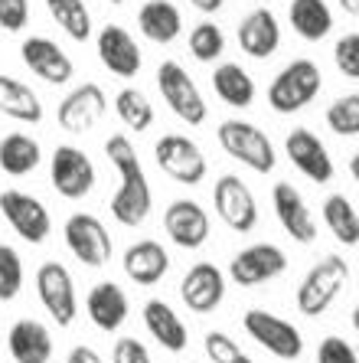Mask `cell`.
Here are the masks:
<instances>
[{
    "label": "cell",
    "instance_id": "cell-1",
    "mask_svg": "<svg viewBox=\"0 0 359 363\" xmlns=\"http://www.w3.org/2000/svg\"><path fill=\"white\" fill-rule=\"evenodd\" d=\"M105 157H108L115 174L121 177V184H118V190L111 194V203H108L111 216L121 226L137 229L154 210V190L141 167L137 147H134V141L127 135H108L105 138Z\"/></svg>",
    "mask_w": 359,
    "mask_h": 363
},
{
    "label": "cell",
    "instance_id": "cell-2",
    "mask_svg": "<svg viewBox=\"0 0 359 363\" xmlns=\"http://www.w3.org/2000/svg\"><path fill=\"white\" fill-rule=\"evenodd\" d=\"M350 281V262L343 255L330 252L324 255L320 262H314L307 269V275L297 285V295H294V304L304 318H320L334 308V301L340 298V291Z\"/></svg>",
    "mask_w": 359,
    "mask_h": 363
},
{
    "label": "cell",
    "instance_id": "cell-3",
    "mask_svg": "<svg viewBox=\"0 0 359 363\" xmlns=\"http://www.w3.org/2000/svg\"><path fill=\"white\" fill-rule=\"evenodd\" d=\"M324 89V72L314 60H291L268 85V105L278 115H294L307 108Z\"/></svg>",
    "mask_w": 359,
    "mask_h": 363
},
{
    "label": "cell",
    "instance_id": "cell-4",
    "mask_svg": "<svg viewBox=\"0 0 359 363\" xmlns=\"http://www.w3.org/2000/svg\"><path fill=\"white\" fill-rule=\"evenodd\" d=\"M216 141L232 161L245 164V167L255 170V174H271L278 164L271 138H268L258 125H251V121H242V118L219 121Z\"/></svg>",
    "mask_w": 359,
    "mask_h": 363
},
{
    "label": "cell",
    "instance_id": "cell-5",
    "mask_svg": "<svg viewBox=\"0 0 359 363\" xmlns=\"http://www.w3.org/2000/svg\"><path fill=\"white\" fill-rule=\"evenodd\" d=\"M157 89L164 95V101H167V108L183 125L200 128L209 118V105L203 99L200 85L193 82V76L176 60H164L157 66Z\"/></svg>",
    "mask_w": 359,
    "mask_h": 363
},
{
    "label": "cell",
    "instance_id": "cell-6",
    "mask_svg": "<svg viewBox=\"0 0 359 363\" xmlns=\"http://www.w3.org/2000/svg\"><path fill=\"white\" fill-rule=\"evenodd\" d=\"M242 328L258 347H265L278 360H301L304 354V334L297 324H291L281 314H271L265 308H249L242 314Z\"/></svg>",
    "mask_w": 359,
    "mask_h": 363
},
{
    "label": "cell",
    "instance_id": "cell-7",
    "mask_svg": "<svg viewBox=\"0 0 359 363\" xmlns=\"http://www.w3.org/2000/svg\"><path fill=\"white\" fill-rule=\"evenodd\" d=\"M62 239L69 252L76 255V262H82L85 269H105L111 262V252H115L111 233L92 213H72L62 226Z\"/></svg>",
    "mask_w": 359,
    "mask_h": 363
},
{
    "label": "cell",
    "instance_id": "cell-8",
    "mask_svg": "<svg viewBox=\"0 0 359 363\" xmlns=\"http://www.w3.org/2000/svg\"><path fill=\"white\" fill-rule=\"evenodd\" d=\"M36 298L59 328H69L79 314V288L72 272L62 262L50 259L36 269Z\"/></svg>",
    "mask_w": 359,
    "mask_h": 363
},
{
    "label": "cell",
    "instance_id": "cell-9",
    "mask_svg": "<svg viewBox=\"0 0 359 363\" xmlns=\"http://www.w3.org/2000/svg\"><path fill=\"white\" fill-rule=\"evenodd\" d=\"M154 161H157V167L164 170L170 180H176V184H183V186L203 184L209 174V161H206V154H203V147L186 135L157 138V144H154Z\"/></svg>",
    "mask_w": 359,
    "mask_h": 363
},
{
    "label": "cell",
    "instance_id": "cell-10",
    "mask_svg": "<svg viewBox=\"0 0 359 363\" xmlns=\"http://www.w3.org/2000/svg\"><path fill=\"white\" fill-rule=\"evenodd\" d=\"M95 164L76 144H59L50 157V184L62 200H85L95 190Z\"/></svg>",
    "mask_w": 359,
    "mask_h": 363
},
{
    "label": "cell",
    "instance_id": "cell-11",
    "mask_svg": "<svg viewBox=\"0 0 359 363\" xmlns=\"http://www.w3.org/2000/svg\"><path fill=\"white\" fill-rule=\"evenodd\" d=\"M0 216L30 245L46 242L52 233V216L46 210V203L26 190H0Z\"/></svg>",
    "mask_w": 359,
    "mask_h": 363
},
{
    "label": "cell",
    "instance_id": "cell-12",
    "mask_svg": "<svg viewBox=\"0 0 359 363\" xmlns=\"http://www.w3.org/2000/svg\"><path fill=\"white\" fill-rule=\"evenodd\" d=\"M212 206L216 216L222 220V226H229L232 233H251L258 226V200L251 194V186L235 174H222L212 186Z\"/></svg>",
    "mask_w": 359,
    "mask_h": 363
},
{
    "label": "cell",
    "instance_id": "cell-13",
    "mask_svg": "<svg viewBox=\"0 0 359 363\" xmlns=\"http://www.w3.org/2000/svg\"><path fill=\"white\" fill-rule=\"evenodd\" d=\"M226 272L239 288H258L287 272V252L275 242H251L232 255Z\"/></svg>",
    "mask_w": 359,
    "mask_h": 363
},
{
    "label": "cell",
    "instance_id": "cell-14",
    "mask_svg": "<svg viewBox=\"0 0 359 363\" xmlns=\"http://www.w3.org/2000/svg\"><path fill=\"white\" fill-rule=\"evenodd\" d=\"M108 111V95L98 82H82L76 85L66 99L59 101L56 121L66 135H89Z\"/></svg>",
    "mask_w": 359,
    "mask_h": 363
},
{
    "label": "cell",
    "instance_id": "cell-15",
    "mask_svg": "<svg viewBox=\"0 0 359 363\" xmlns=\"http://www.w3.org/2000/svg\"><path fill=\"white\" fill-rule=\"evenodd\" d=\"M284 154L291 161L294 170H301L310 184H330L336 174L334 157L326 151V144L320 141L310 128H291L284 138Z\"/></svg>",
    "mask_w": 359,
    "mask_h": 363
},
{
    "label": "cell",
    "instance_id": "cell-16",
    "mask_svg": "<svg viewBox=\"0 0 359 363\" xmlns=\"http://www.w3.org/2000/svg\"><path fill=\"white\" fill-rule=\"evenodd\" d=\"M180 301L193 314H212L226 301V272L216 262H196L180 279Z\"/></svg>",
    "mask_w": 359,
    "mask_h": 363
},
{
    "label": "cell",
    "instance_id": "cell-17",
    "mask_svg": "<svg viewBox=\"0 0 359 363\" xmlns=\"http://www.w3.org/2000/svg\"><path fill=\"white\" fill-rule=\"evenodd\" d=\"M271 206H275V216H278V223H281V229L294 242H301V245L317 242V216H314V210L307 206L304 194L294 184H287V180L275 184V190H271Z\"/></svg>",
    "mask_w": 359,
    "mask_h": 363
},
{
    "label": "cell",
    "instance_id": "cell-18",
    "mask_svg": "<svg viewBox=\"0 0 359 363\" xmlns=\"http://www.w3.org/2000/svg\"><path fill=\"white\" fill-rule=\"evenodd\" d=\"M164 229H167V239L180 249H203L209 242V233H212V220L203 203L196 200H173L164 210Z\"/></svg>",
    "mask_w": 359,
    "mask_h": 363
},
{
    "label": "cell",
    "instance_id": "cell-19",
    "mask_svg": "<svg viewBox=\"0 0 359 363\" xmlns=\"http://www.w3.org/2000/svg\"><path fill=\"white\" fill-rule=\"evenodd\" d=\"M20 60L46 85H66L72 79V72H76L69 52L56 40H50V36H26L20 43Z\"/></svg>",
    "mask_w": 359,
    "mask_h": 363
},
{
    "label": "cell",
    "instance_id": "cell-20",
    "mask_svg": "<svg viewBox=\"0 0 359 363\" xmlns=\"http://www.w3.org/2000/svg\"><path fill=\"white\" fill-rule=\"evenodd\" d=\"M95 50H98L101 66L108 69L118 79H134L141 72V46L131 36V30H125L121 23H105L95 36Z\"/></svg>",
    "mask_w": 359,
    "mask_h": 363
},
{
    "label": "cell",
    "instance_id": "cell-21",
    "mask_svg": "<svg viewBox=\"0 0 359 363\" xmlns=\"http://www.w3.org/2000/svg\"><path fill=\"white\" fill-rule=\"evenodd\" d=\"M121 269L125 275L141 288H154L167 279L170 272V252L167 245L157 242V239H137L125 249L121 255Z\"/></svg>",
    "mask_w": 359,
    "mask_h": 363
},
{
    "label": "cell",
    "instance_id": "cell-22",
    "mask_svg": "<svg viewBox=\"0 0 359 363\" xmlns=\"http://www.w3.org/2000/svg\"><path fill=\"white\" fill-rule=\"evenodd\" d=\"M235 40H239V50H242L245 56H251V60H268V56H275L278 46H281V23H278V17L268 7H255L239 20Z\"/></svg>",
    "mask_w": 359,
    "mask_h": 363
},
{
    "label": "cell",
    "instance_id": "cell-23",
    "mask_svg": "<svg viewBox=\"0 0 359 363\" xmlns=\"http://www.w3.org/2000/svg\"><path fill=\"white\" fill-rule=\"evenodd\" d=\"M85 311H89V321H92L101 334H115V330H121L127 324L131 301H127L125 288L118 285V281H98V285L89 288Z\"/></svg>",
    "mask_w": 359,
    "mask_h": 363
},
{
    "label": "cell",
    "instance_id": "cell-24",
    "mask_svg": "<svg viewBox=\"0 0 359 363\" xmlns=\"http://www.w3.org/2000/svg\"><path fill=\"white\" fill-rule=\"evenodd\" d=\"M141 318H144L147 334H151L167 354H183L186 347H190V330H186L183 318L176 314L173 304L160 301V298H151V301L144 304Z\"/></svg>",
    "mask_w": 359,
    "mask_h": 363
},
{
    "label": "cell",
    "instance_id": "cell-25",
    "mask_svg": "<svg viewBox=\"0 0 359 363\" xmlns=\"http://www.w3.org/2000/svg\"><path fill=\"white\" fill-rule=\"evenodd\" d=\"M52 334L42 321L20 318L7 334V350L17 363H50L52 360Z\"/></svg>",
    "mask_w": 359,
    "mask_h": 363
},
{
    "label": "cell",
    "instance_id": "cell-26",
    "mask_svg": "<svg viewBox=\"0 0 359 363\" xmlns=\"http://www.w3.org/2000/svg\"><path fill=\"white\" fill-rule=\"evenodd\" d=\"M137 26L151 43L167 46V43H173L183 33V13H180L173 0H147L137 10Z\"/></svg>",
    "mask_w": 359,
    "mask_h": 363
},
{
    "label": "cell",
    "instance_id": "cell-27",
    "mask_svg": "<svg viewBox=\"0 0 359 363\" xmlns=\"http://www.w3.org/2000/svg\"><path fill=\"white\" fill-rule=\"evenodd\" d=\"M0 115H7V118L20 121V125H40L42 101L23 79H13L0 72Z\"/></svg>",
    "mask_w": 359,
    "mask_h": 363
},
{
    "label": "cell",
    "instance_id": "cell-28",
    "mask_svg": "<svg viewBox=\"0 0 359 363\" xmlns=\"http://www.w3.org/2000/svg\"><path fill=\"white\" fill-rule=\"evenodd\" d=\"M212 92L219 95V101H226L229 108H251L258 85L239 62H219L212 69Z\"/></svg>",
    "mask_w": 359,
    "mask_h": 363
},
{
    "label": "cell",
    "instance_id": "cell-29",
    "mask_svg": "<svg viewBox=\"0 0 359 363\" xmlns=\"http://www.w3.org/2000/svg\"><path fill=\"white\" fill-rule=\"evenodd\" d=\"M287 20H291V30L301 40L317 43L324 36L334 33V10L326 0H291L287 7Z\"/></svg>",
    "mask_w": 359,
    "mask_h": 363
},
{
    "label": "cell",
    "instance_id": "cell-30",
    "mask_svg": "<svg viewBox=\"0 0 359 363\" xmlns=\"http://www.w3.org/2000/svg\"><path fill=\"white\" fill-rule=\"evenodd\" d=\"M42 161V147L36 138L23 135V131H10L0 138V170L7 177H26L33 174Z\"/></svg>",
    "mask_w": 359,
    "mask_h": 363
},
{
    "label": "cell",
    "instance_id": "cell-31",
    "mask_svg": "<svg viewBox=\"0 0 359 363\" xmlns=\"http://www.w3.org/2000/svg\"><path fill=\"white\" fill-rule=\"evenodd\" d=\"M324 226L340 245H359V210L350 203V196L330 194L324 200Z\"/></svg>",
    "mask_w": 359,
    "mask_h": 363
},
{
    "label": "cell",
    "instance_id": "cell-32",
    "mask_svg": "<svg viewBox=\"0 0 359 363\" xmlns=\"http://www.w3.org/2000/svg\"><path fill=\"white\" fill-rule=\"evenodd\" d=\"M115 115L125 121V128H131V131H147V128L154 125V118H157L154 101L147 99L141 89H134V85H127V89H121V92L115 95Z\"/></svg>",
    "mask_w": 359,
    "mask_h": 363
},
{
    "label": "cell",
    "instance_id": "cell-33",
    "mask_svg": "<svg viewBox=\"0 0 359 363\" xmlns=\"http://www.w3.org/2000/svg\"><path fill=\"white\" fill-rule=\"evenodd\" d=\"M50 17L62 26V33L72 36L76 43H85L92 33V13L85 7V0H46Z\"/></svg>",
    "mask_w": 359,
    "mask_h": 363
},
{
    "label": "cell",
    "instance_id": "cell-34",
    "mask_svg": "<svg viewBox=\"0 0 359 363\" xmlns=\"http://www.w3.org/2000/svg\"><path fill=\"white\" fill-rule=\"evenodd\" d=\"M326 128L336 138H359V92L340 95L326 108Z\"/></svg>",
    "mask_w": 359,
    "mask_h": 363
},
{
    "label": "cell",
    "instance_id": "cell-35",
    "mask_svg": "<svg viewBox=\"0 0 359 363\" xmlns=\"http://www.w3.org/2000/svg\"><path fill=\"white\" fill-rule=\"evenodd\" d=\"M186 46H190L193 60L200 62H216L222 52H226V36H222V30H219L216 23H196L190 30V36H186Z\"/></svg>",
    "mask_w": 359,
    "mask_h": 363
},
{
    "label": "cell",
    "instance_id": "cell-36",
    "mask_svg": "<svg viewBox=\"0 0 359 363\" xmlns=\"http://www.w3.org/2000/svg\"><path fill=\"white\" fill-rule=\"evenodd\" d=\"M26 272H23V259L13 245L0 242V301H13L23 291Z\"/></svg>",
    "mask_w": 359,
    "mask_h": 363
},
{
    "label": "cell",
    "instance_id": "cell-37",
    "mask_svg": "<svg viewBox=\"0 0 359 363\" xmlns=\"http://www.w3.org/2000/svg\"><path fill=\"white\" fill-rule=\"evenodd\" d=\"M203 350H206L209 363H255L245 354V347L226 330H209L203 337Z\"/></svg>",
    "mask_w": 359,
    "mask_h": 363
},
{
    "label": "cell",
    "instance_id": "cell-38",
    "mask_svg": "<svg viewBox=\"0 0 359 363\" xmlns=\"http://www.w3.org/2000/svg\"><path fill=\"white\" fill-rule=\"evenodd\" d=\"M334 62L340 76L359 82V33H343L334 46Z\"/></svg>",
    "mask_w": 359,
    "mask_h": 363
},
{
    "label": "cell",
    "instance_id": "cell-39",
    "mask_svg": "<svg viewBox=\"0 0 359 363\" xmlns=\"http://www.w3.org/2000/svg\"><path fill=\"white\" fill-rule=\"evenodd\" d=\"M314 360L317 363H359V354L346 337H340V334H326V337L317 344Z\"/></svg>",
    "mask_w": 359,
    "mask_h": 363
},
{
    "label": "cell",
    "instance_id": "cell-40",
    "mask_svg": "<svg viewBox=\"0 0 359 363\" xmlns=\"http://www.w3.org/2000/svg\"><path fill=\"white\" fill-rule=\"evenodd\" d=\"M30 23V0H0V30L23 33Z\"/></svg>",
    "mask_w": 359,
    "mask_h": 363
},
{
    "label": "cell",
    "instance_id": "cell-41",
    "mask_svg": "<svg viewBox=\"0 0 359 363\" xmlns=\"http://www.w3.org/2000/svg\"><path fill=\"white\" fill-rule=\"evenodd\" d=\"M111 363H154V357L141 337H118L111 347Z\"/></svg>",
    "mask_w": 359,
    "mask_h": 363
},
{
    "label": "cell",
    "instance_id": "cell-42",
    "mask_svg": "<svg viewBox=\"0 0 359 363\" xmlns=\"http://www.w3.org/2000/svg\"><path fill=\"white\" fill-rule=\"evenodd\" d=\"M66 363H105V360H101V354L95 350V347L79 344V347H72V350H69Z\"/></svg>",
    "mask_w": 359,
    "mask_h": 363
},
{
    "label": "cell",
    "instance_id": "cell-43",
    "mask_svg": "<svg viewBox=\"0 0 359 363\" xmlns=\"http://www.w3.org/2000/svg\"><path fill=\"white\" fill-rule=\"evenodd\" d=\"M190 4L200 10V13H216V10L226 7V0H190Z\"/></svg>",
    "mask_w": 359,
    "mask_h": 363
},
{
    "label": "cell",
    "instance_id": "cell-44",
    "mask_svg": "<svg viewBox=\"0 0 359 363\" xmlns=\"http://www.w3.org/2000/svg\"><path fill=\"white\" fill-rule=\"evenodd\" d=\"M346 13H353V17H359V0H336Z\"/></svg>",
    "mask_w": 359,
    "mask_h": 363
},
{
    "label": "cell",
    "instance_id": "cell-45",
    "mask_svg": "<svg viewBox=\"0 0 359 363\" xmlns=\"http://www.w3.org/2000/svg\"><path fill=\"white\" fill-rule=\"evenodd\" d=\"M350 177L356 180V186H359V151L350 157Z\"/></svg>",
    "mask_w": 359,
    "mask_h": 363
},
{
    "label": "cell",
    "instance_id": "cell-46",
    "mask_svg": "<svg viewBox=\"0 0 359 363\" xmlns=\"http://www.w3.org/2000/svg\"><path fill=\"white\" fill-rule=\"evenodd\" d=\"M350 324H353V330H356V337H359V304L353 308V314H350Z\"/></svg>",
    "mask_w": 359,
    "mask_h": 363
},
{
    "label": "cell",
    "instance_id": "cell-47",
    "mask_svg": "<svg viewBox=\"0 0 359 363\" xmlns=\"http://www.w3.org/2000/svg\"><path fill=\"white\" fill-rule=\"evenodd\" d=\"M108 4H125V0H108Z\"/></svg>",
    "mask_w": 359,
    "mask_h": 363
}]
</instances>
